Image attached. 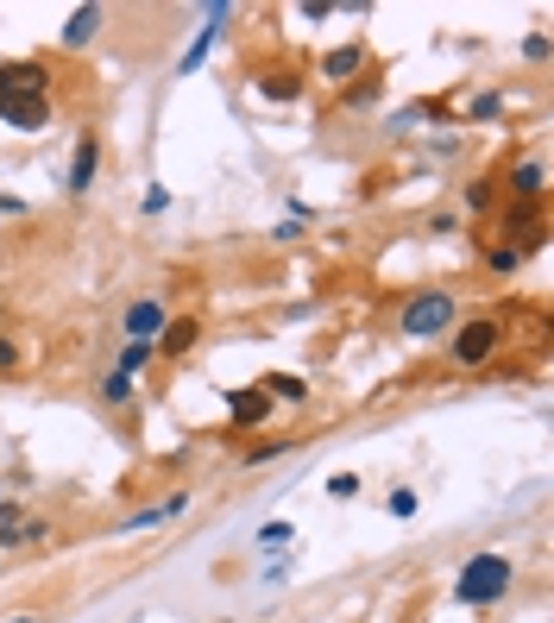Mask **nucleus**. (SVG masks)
<instances>
[{"label":"nucleus","instance_id":"nucleus-1","mask_svg":"<svg viewBox=\"0 0 554 623\" xmlns=\"http://www.w3.org/2000/svg\"><path fill=\"white\" fill-rule=\"evenodd\" d=\"M511 585H516L511 554H473V561H460V573H454V604L492 611V604L511 599Z\"/></svg>","mask_w":554,"mask_h":623},{"label":"nucleus","instance_id":"nucleus-2","mask_svg":"<svg viewBox=\"0 0 554 623\" xmlns=\"http://www.w3.org/2000/svg\"><path fill=\"white\" fill-rule=\"evenodd\" d=\"M460 328V303L454 290H416L397 315V334H410V340H441V334Z\"/></svg>","mask_w":554,"mask_h":623},{"label":"nucleus","instance_id":"nucleus-3","mask_svg":"<svg viewBox=\"0 0 554 623\" xmlns=\"http://www.w3.org/2000/svg\"><path fill=\"white\" fill-rule=\"evenodd\" d=\"M497 340H504V328H497L492 315H479V321H460L454 328V340H448V359L454 366H492V353H497Z\"/></svg>","mask_w":554,"mask_h":623},{"label":"nucleus","instance_id":"nucleus-4","mask_svg":"<svg viewBox=\"0 0 554 623\" xmlns=\"http://www.w3.org/2000/svg\"><path fill=\"white\" fill-rule=\"evenodd\" d=\"M164 321H171V309H164L158 296H138V303L120 309V340H145V347H158Z\"/></svg>","mask_w":554,"mask_h":623},{"label":"nucleus","instance_id":"nucleus-5","mask_svg":"<svg viewBox=\"0 0 554 623\" xmlns=\"http://www.w3.org/2000/svg\"><path fill=\"white\" fill-rule=\"evenodd\" d=\"M227 20H234V7H227V0H215V7L202 13L196 39H189V51H183V63H177V76H196V70H202V58H208V51L220 44V25H227Z\"/></svg>","mask_w":554,"mask_h":623},{"label":"nucleus","instance_id":"nucleus-6","mask_svg":"<svg viewBox=\"0 0 554 623\" xmlns=\"http://www.w3.org/2000/svg\"><path fill=\"white\" fill-rule=\"evenodd\" d=\"M95 176H101V139L82 133L76 152H70V176H63V190H70V195H89V190H95Z\"/></svg>","mask_w":554,"mask_h":623},{"label":"nucleus","instance_id":"nucleus-7","mask_svg":"<svg viewBox=\"0 0 554 623\" xmlns=\"http://www.w3.org/2000/svg\"><path fill=\"white\" fill-rule=\"evenodd\" d=\"M265 416H271V397L258 385L227 390V422H234V429H265Z\"/></svg>","mask_w":554,"mask_h":623},{"label":"nucleus","instance_id":"nucleus-8","mask_svg":"<svg viewBox=\"0 0 554 623\" xmlns=\"http://www.w3.org/2000/svg\"><path fill=\"white\" fill-rule=\"evenodd\" d=\"M189 510V491H171L164 504H145V510H133L126 523H120V535H145V529H164L171 517H183Z\"/></svg>","mask_w":554,"mask_h":623},{"label":"nucleus","instance_id":"nucleus-9","mask_svg":"<svg viewBox=\"0 0 554 623\" xmlns=\"http://www.w3.org/2000/svg\"><path fill=\"white\" fill-rule=\"evenodd\" d=\"M0 120H7L13 133H44V126H51V101H44V95H25V101H0Z\"/></svg>","mask_w":554,"mask_h":623},{"label":"nucleus","instance_id":"nucleus-10","mask_svg":"<svg viewBox=\"0 0 554 623\" xmlns=\"http://www.w3.org/2000/svg\"><path fill=\"white\" fill-rule=\"evenodd\" d=\"M359 70H366V44H335V51L321 58V82H335V89H347Z\"/></svg>","mask_w":554,"mask_h":623},{"label":"nucleus","instance_id":"nucleus-11","mask_svg":"<svg viewBox=\"0 0 554 623\" xmlns=\"http://www.w3.org/2000/svg\"><path fill=\"white\" fill-rule=\"evenodd\" d=\"M101 25H107V7H76V13H70V25H63V51H82V44H95Z\"/></svg>","mask_w":554,"mask_h":623},{"label":"nucleus","instance_id":"nucleus-12","mask_svg":"<svg viewBox=\"0 0 554 623\" xmlns=\"http://www.w3.org/2000/svg\"><path fill=\"white\" fill-rule=\"evenodd\" d=\"M511 195L516 202H542V195H548V164H542V157H523L511 171Z\"/></svg>","mask_w":554,"mask_h":623},{"label":"nucleus","instance_id":"nucleus-13","mask_svg":"<svg viewBox=\"0 0 554 623\" xmlns=\"http://www.w3.org/2000/svg\"><path fill=\"white\" fill-rule=\"evenodd\" d=\"M202 340V321L196 315H171V321H164V334H158V353L164 359H177V353H189Z\"/></svg>","mask_w":554,"mask_h":623},{"label":"nucleus","instance_id":"nucleus-14","mask_svg":"<svg viewBox=\"0 0 554 623\" xmlns=\"http://www.w3.org/2000/svg\"><path fill=\"white\" fill-rule=\"evenodd\" d=\"M258 390L271 404H309V378H297V371H271V378H258Z\"/></svg>","mask_w":554,"mask_h":623},{"label":"nucleus","instance_id":"nucleus-15","mask_svg":"<svg viewBox=\"0 0 554 623\" xmlns=\"http://www.w3.org/2000/svg\"><path fill=\"white\" fill-rule=\"evenodd\" d=\"M422 120H448V108H429V101H410V108H397V114L384 120V133H410V126H422Z\"/></svg>","mask_w":554,"mask_h":623},{"label":"nucleus","instance_id":"nucleus-16","mask_svg":"<svg viewBox=\"0 0 554 623\" xmlns=\"http://www.w3.org/2000/svg\"><path fill=\"white\" fill-rule=\"evenodd\" d=\"M101 404H107V409H126V404H133V378H126V371H101Z\"/></svg>","mask_w":554,"mask_h":623},{"label":"nucleus","instance_id":"nucleus-17","mask_svg":"<svg viewBox=\"0 0 554 623\" xmlns=\"http://www.w3.org/2000/svg\"><path fill=\"white\" fill-rule=\"evenodd\" d=\"M290 542H297V523H290V517L258 523V548H265V554H277V548H290Z\"/></svg>","mask_w":554,"mask_h":623},{"label":"nucleus","instance_id":"nucleus-18","mask_svg":"<svg viewBox=\"0 0 554 623\" xmlns=\"http://www.w3.org/2000/svg\"><path fill=\"white\" fill-rule=\"evenodd\" d=\"M152 359H158V347H145V340H126V347H120V366H114V371H126V378H138V371L152 366Z\"/></svg>","mask_w":554,"mask_h":623},{"label":"nucleus","instance_id":"nucleus-19","mask_svg":"<svg viewBox=\"0 0 554 623\" xmlns=\"http://www.w3.org/2000/svg\"><path fill=\"white\" fill-rule=\"evenodd\" d=\"M485 272L492 277H516L523 272V246H492V253H485Z\"/></svg>","mask_w":554,"mask_h":623},{"label":"nucleus","instance_id":"nucleus-20","mask_svg":"<svg viewBox=\"0 0 554 623\" xmlns=\"http://www.w3.org/2000/svg\"><path fill=\"white\" fill-rule=\"evenodd\" d=\"M44 535H51V523H44V517H25L20 529H7V535H0V548H25V542H44Z\"/></svg>","mask_w":554,"mask_h":623},{"label":"nucleus","instance_id":"nucleus-21","mask_svg":"<svg viewBox=\"0 0 554 623\" xmlns=\"http://www.w3.org/2000/svg\"><path fill=\"white\" fill-rule=\"evenodd\" d=\"M258 89H265L271 101H297V95H302V82H297V76H284V70H277V76H265Z\"/></svg>","mask_w":554,"mask_h":623},{"label":"nucleus","instance_id":"nucleus-22","mask_svg":"<svg viewBox=\"0 0 554 623\" xmlns=\"http://www.w3.org/2000/svg\"><path fill=\"white\" fill-rule=\"evenodd\" d=\"M340 101H347V108H372V101H378V76L347 82V89H340Z\"/></svg>","mask_w":554,"mask_h":623},{"label":"nucleus","instance_id":"nucleus-23","mask_svg":"<svg viewBox=\"0 0 554 623\" xmlns=\"http://www.w3.org/2000/svg\"><path fill=\"white\" fill-rule=\"evenodd\" d=\"M284 453H290V441H258V448H246V467H271Z\"/></svg>","mask_w":554,"mask_h":623},{"label":"nucleus","instance_id":"nucleus-24","mask_svg":"<svg viewBox=\"0 0 554 623\" xmlns=\"http://www.w3.org/2000/svg\"><path fill=\"white\" fill-rule=\"evenodd\" d=\"M13 371H20V340L0 328V378H13Z\"/></svg>","mask_w":554,"mask_h":623},{"label":"nucleus","instance_id":"nucleus-25","mask_svg":"<svg viewBox=\"0 0 554 623\" xmlns=\"http://www.w3.org/2000/svg\"><path fill=\"white\" fill-rule=\"evenodd\" d=\"M416 504H422V498H416L410 486H397L391 498H384V510H391V517H416Z\"/></svg>","mask_w":554,"mask_h":623},{"label":"nucleus","instance_id":"nucleus-26","mask_svg":"<svg viewBox=\"0 0 554 623\" xmlns=\"http://www.w3.org/2000/svg\"><path fill=\"white\" fill-rule=\"evenodd\" d=\"M302 234H309V227H302V215H284V221L271 227V239H277V246H290V239H302Z\"/></svg>","mask_w":554,"mask_h":623},{"label":"nucleus","instance_id":"nucleus-27","mask_svg":"<svg viewBox=\"0 0 554 623\" xmlns=\"http://www.w3.org/2000/svg\"><path fill=\"white\" fill-rule=\"evenodd\" d=\"M138 208H145V215H164V208H171V190H164V183H152V190L138 195Z\"/></svg>","mask_w":554,"mask_h":623},{"label":"nucleus","instance_id":"nucleus-28","mask_svg":"<svg viewBox=\"0 0 554 623\" xmlns=\"http://www.w3.org/2000/svg\"><path fill=\"white\" fill-rule=\"evenodd\" d=\"M359 491V472H335V479H328V498H353Z\"/></svg>","mask_w":554,"mask_h":623},{"label":"nucleus","instance_id":"nucleus-29","mask_svg":"<svg viewBox=\"0 0 554 623\" xmlns=\"http://www.w3.org/2000/svg\"><path fill=\"white\" fill-rule=\"evenodd\" d=\"M497 114H504V95H479L473 101V120H497Z\"/></svg>","mask_w":554,"mask_h":623},{"label":"nucleus","instance_id":"nucleus-30","mask_svg":"<svg viewBox=\"0 0 554 623\" xmlns=\"http://www.w3.org/2000/svg\"><path fill=\"white\" fill-rule=\"evenodd\" d=\"M258 580H265V585H284V580H290V561H265V566H258Z\"/></svg>","mask_w":554,"mask_h":623},{"label":"nucleus","instance_id":"nucleus-31","mask_svg":"<svg viewBox=\"0 0 554 623\" xmlns=\"http://www.w3.org/2000/svg\"><path fill=\"white\" fill-rule=\"evenodd\" d=\"M523 58H530V63H548V39H542V32H530V39H523Z\"/></svg>","mask_w":554,"mask_h":623},{"label":"nucleus","instance_id":"nucleus-32","mask_svg":"<svg viewBox=\"0 0 554 623\" xmlns=\"http://www.w3.org/2000/svg\"><path fill=\"white\" fill-rule=\"evenodd\" d=\"M7 215L20 221V215H25V202H13V195H0V221H7Z\"/></svg>","mask_w":554,"mask_h":623},{"label":"nucleus","instance_id":"nucleus-33","mask_svg":"<svg viewBox=\"0 0 554 623\" xmlns=\"http://www.w3.org/2000/svg\"><path fill=\"white\" fill-rule=\"evenodd\" d=\"M0 623H39V617H0Z\"/></svg>","mask_w":554,"mask_h":623},{"label":"nucleus","instance_id":"nucleus-34","mask_svg":"<svg viewBox=\"0 0 554 623\" xmlns=\"http://www.w3.org/2000/svg\"><path fill=\"white\" fill-rule=\"evenodd\" d=\"M0 486H7V479H0Z\"/></svg>","mask_w":554,"mask_h":623},{"label":"nucleus","instance_id":"nucleus-35","mask_svg":"<svg viewBox=\"0 0 554 623\" xmlns=\"http://www.w3.org/2000/svg\"><path fill=\"white\" fill-rule=\"evenodd\" d=\"M227 623H234V617H227Z\"/></svg>","mask_w":554,"mask_h":623}]
</instances>
